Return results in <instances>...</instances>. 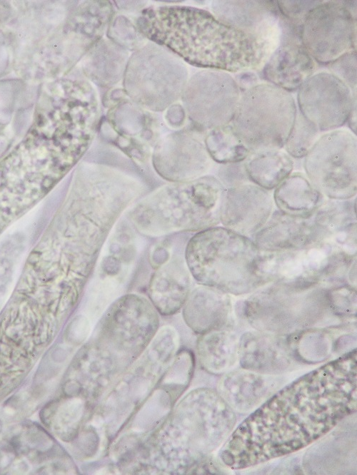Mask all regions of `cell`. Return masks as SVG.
<instances>
[{
  "instance_id": "cell-1",
  "label": "cell",
  "mask_w": 357,
  "mask_h": 475,
  "mask_svg": "<svg viewBox=\"0 0 357 475\" xmlns=\"http://www.w3.org/2000/svg\"><path fill=\"white\" fill-rule=\"evenodd\" d=\"M356 349L296 379L232 431L220 457L243 469L301 450L356 410Z\"/></svg>"
},
{
  "instance_id": "cell-2",
  "label": "cell",
  "mask_w": 357,
  "mask_h": 475,
  "mask_svg": "<svg viewBox=\"0 0 357 475\" xmlns=\"http://www.w3.org/2000/svg\"><path fill=\"white\" fill-rule=\"evenodd\" d=\"M50 232L31 252L0 314V350L31 362L75 306L82 267Z\"/></svg>"
},
{
  "instance_id": "cell-3",
  "label": "cell",
  "mask_w": 357,
  "mask_h": 475,
  "mask_svg": "<svg viewBox=\"0 0 357 475\" xmlns=\"http://www.w3.org/2000/svg\"><path fill=\"white\" fill-rule=\"evenodd\" d=\"M136 27L143 36L198 67L237 72L257 67L268 51V40L191 6H151L137 18Z\"/></svg>"
},
{
  "instance_id": "cell-4",
  "label": "cell",
  "mask_w": 357,
  "mask_h": 475,
  "mask_svg": "<svg viewBox=\"0 0 357 475\" xmlns=\"http://www.w3.org/2000/svg\"><path fill=\"white\" fill-rule=\"evenodd\" d=\"M261 251L253 241L226 228H211L189 243L191 272L203 285L241 295L266 284L260 268Z\"/></svg>"
},
{
  "instance_id": "cell-5",
  "label": "cell",
  "mask_w": 357,
  "mask_h": 475,
  "mask_svg": "<svg viewBox=\"0 0 357 475\" xmlns=\"http://www.w3.org/2000/svg\"><path fill=\"white\" fill-rule=\"evenodd\" d=\"M329 287L303 279L276 281L246 298L242 314L261 331L291 334L308 329L329 315L336 316Z\"/></svg>"
},
{
  "instance_id": "cell-6",
  "label": "cell",
  "mask_w": 357,
  "mask_h": 475,
  "mask_svg": "<svg viewBox=\"0 0 357 475\" xmlns=\"http://www.w3.org/2000/svg\"><path fill=\"white\" fill-rule=\"evenodd\" d=\"M296 112L295 101L288 91L271 83H258L241 95L231 126L251 153L280 150Z\"/></svg>"
},
{
  "instance_id": "cell-7",
  "label": "cell",
  "mask_w": 357,
  "mask_h": 475,
  "mask_svg": "<svg viewBox=\"0 0 357 475\" xmlns=\"http://www.w3.org/2000/svg\"><path fill=\"white\" fill-rule=\"evenodd\" d=\"M124 77L125 91L133 100L152 109H163L182 95L188 73L178 56L150 43L132 55Z\"/></svg>"
},
{
  "instance_id": "cell-8",
  "label": "cell",
  "mask_w": 357,
  "mask_h": 475,
  "mask_svg": "<svg viewBox=\"0 0 357 475\" xmlns=\"http://www.w3.org/2000/svg\"><path fill=\"white\" fill-rule=\"evenodd\" d=\"M183 438L188 450V468L205 471L208 456L232 432L235 414L216 392L208 388L192 391L181 402Z\"/></svg>"
},
{
  "instance_id": "cell-9",
  "label": "cell",
  "mask_w": 357,
  "mask_h": 475,
  "mask_svg": "<svg viewBox=\"0 0 357 475\" xmlns=\"http://www.w3.org/2000/svg\"><path fill=\"white\" fill-rule=\"evenodd\" d=\"M356 139L346 130L320 136L304 160L311 184L328 199L347 200L356 195Z\"/></svg>"
},
{
  "instance_id": "cell-10",
  "label": "cell",
  "mask_w": 357,
  "mask_h": 475,
  "mask_svg": "<svg viewBox=\"0 0 357 475\" xmlns=\"http://www.w3.org/2000/svg\"><path fill=\"white\" fill-rule=\"evenodd\" d=\"M321 1L312 9L301 26V42L320 63H330L356 50V2Z\"/></svg>"
},
{
  "instance_id": "cell-11",
  "label": "cell",
  "mask_w": 357,
  "mask_h": 475,
  "mask_svg": "<svg viewBox=\"0 0 357 475\" xmlns=\"http://www.w3.org/2000/svg\"><path fill=\"white\" fill-rule=\"evenodd\" d=\"M182 96L193 121L212 129L231 123L241 89L228 73L204 70L193 75Z\"/></svg>"
},
{
  "instance_id": "cell-12",
  "label": "cell",
  "mask_w": 357,
  "mask_h": 475,
  "mask_svg": "<svg viewBox=\"0 0 357 475\" xmlns=\"http://www.w3.org/2000/svg\"><path fill=\"white\" fill-rule=\"evenodd\" d=\"M298 110L320 132H328L343 126L353 106L356 93L331 73L312 75L299 87Z\"/></svg>"
},
{
  "instance_id": "cell-13",
  "label": "cell",
  "mask_w": 357,
  "mask_h": 475,
  "mask_svg": "<svg viewBox=\"0 0 357 475\" xmlns=\"http://www.w3.org/2000/svg\"><path fill=\"white\" fill-rule=\"evenodd\" d=\"M273 209L268 190L246 183L224 190L219 220L224 228L249 238L266 223Z\"/></svg>"
},
{
  "instance_id": "cell-14",
  "label": "cell",
  "mask_w": 357,
  "mask_h": 475,
  "mask_svg": "<svg viewBox=\"0 0 357 475\" xmlns=\"http://www.w3.org/2000/svg\"><path fill=\"white\" fill-rule=\"evenodd\" d=\"M252 237L261 252L301 250L322 241L312 217L291 215L279 210L273 211Z\"/></svg>"
},
{
  "instance_id": "cell-15",
  "label": "cell",
  "mask_w": 357,
  "mask_h": 475,
  "mask_svg": "<svg viewBox=\"0 0 357 475\" xmlns=\"http://www.w3.org/2000/svg\"><path fill=\"white\" fill-rule=\"evenodd\" d=\"M315 68L301 37L281 34L280 45L264 65L262 73L272 85L288 92L299 88Z\"/></svg>"
},
{
  "instance_id": "cell-16",
  "label": "cell",
  "mask_w": 357,
  "mask_h": 475,
  "mask_svg": "<svg viewBox=\"0 0 357 475\" xmlns=\"http://www.w3.org/2000/svg\"><path fill=\"white\" fill-rule=\"evenodd\" d=\"M238 357L246 370L261 374L285 371L294 359L287 336L261 332L244 333L238 341Z\"/></svg>"
},
{
  "instance_id": "cell-17",
  "label": "cell",
  "mask_w": 357,
  "mask_h": 475,
  "mask_svg": "<svg viewBox=\"0 0 357 475\" xmlns=\"http://www.w3.org/2000/svg\"><path fill=\"white\" fill-rule=\"evenodd\" d=\"M211 7L221 21L265 40L279 16L273 1H214Z\"/></svg>"
},
{
  "instance_id": "cell-18",
  "label": "cell",
  "mask_w": 357,
  "mask_h": 475,
  "mask_svg": "<svg viewBox=\"0 0 357 475\" xmlns=\"http://www.w3.org/2000/svg\"><path fill=\"white\" fill-rule=\"evenodd\" d=\"M231 313L228 293L206 285L190 294L184 308L187 324L201 334L223 329L229 323Z\"/></svg>"
},
{
  "instance_id": "cell-19",
  "label": "cell",
  "mask_w": 357,
  "mask_h": 475,
  "mask_svg": "<svg viewBox=\"0 0 357 475\" xmlns=\"http://www.w3.org/2000/svg\"><path fill=\"white\" fill-rule=\"evenodd\" d=\"M273 199L281 212L305 218L312 217L325 200L324 195L301 172L291 173L280 183Z\"/></svg>"
},
{
  "instance_id": "cell-20",
  "label": "cell",
  "mask_w": 357,
  "mask_h": 475,
  "mask_svg": "<svg viewBox=\"0 0 357 475\" xmlns=\"http://www.w3.org/2000/svg\"><path fill=\"white\" fill-rule=\"evenodd\" d=\"M270 389L262 375L248 371H233L220 382V395L232 409L248 411L268 394Z\"/></svg>"
},
{
  "instance_id": "cell-21",
  "label": "cell",
  "mask_w": 357,
  "mask_h": 475,
  "mask_svg": "<svg viewBox=\"0 0 357 475\" xmlns=\"http://www.w3.org/2000/svg\"><path fill=\"white\" fill-rule=\"evenodd\" d=\"M90 49L84 66L87 76L99 86L115 85L124 74L127 52L108 40H99Z\"/></svg>"
},
{
  "instance_id": "cell-22",
  "label": "cell",
  "mask_w": 357,
  "mask_h": 475,
  "mask_svg": "<svg viewBox=\"0 0 357 475\" xmlns=\"http://www.w3.org/2000/svg\"><path fill=\"white\" fill-rule=\"evenodd\" d=\"M243 163L250 182L267 190L276 188L293 169L291 156L280 150L251 153Z\"/></svg>"
},
{
  "instance_id": "cell-23",
  "label": "cell",
  "mask_w": 357,
  "mask_h": 475,
  "mask_svg": "<svg viewBox=\"0 0 357 475\" xmlns=\"http://www.w3.org/2000/svg\"><path fill=\"white\" fill-rule=\"evenodd\" d=\"M197 347L202 366L213 374L226 371L238 358V341L223 329L201 334Z\"/></svg>"
},
{
  "instance_id": "cell-24",
  "label": "cell",
  "mask_w": 357,
  "mask_h": 475,
  "mask_svg": "<svg viewBox=\"0 0 357 475\" xmlns=\"http://www.w3.org/2000/svg\"><path fill=\"white\" fill-rule=\"evenodd\" d=\"M188 287L189 277L184 269L166 268L153 277L151 296L159 310L171 313L181 307Z\"/></svg>"
},
{
  "instance_id": "cell-25",
  "label": "cell",
  "mask_w": 357,
  "mask_h": 475,
  "mask_svg": "<svg viewBox=\"0 0 357 475\" xmlns=\"http://www.w3.org/2000/svg\"><path fill=\"white\" fill-rule=\"evenodd\" d=\"M328 329L308 328L287 336L293 358L307 363L321 362L335 351L336 340Z\"/></svg>"
},
{
  "instance_id": "cell-26",
  "label": "cell",
  "mask_w": 357,
  "mask_h": 475,
  "mask_svg": "<svg viewBox=\"0 0 357 475\" xmlns=\"http://www.w3.org/2000/svg\"><path fill=\"white\" fill-rule=\"evenodd\" d=\"M356 198L325 200L312 219L323 241L329 240L338 232L355 223Z\"/></svg>"
},
{
  "instance_id": "cell-27",
  "label": "cell",
  "mask_w": 357,
  "mask_h": 475,
  "mask_svg": "<svg viewBox=\"0 0 357 475\" xmlns=\"http://www.w3.org/2000/svg\"><path fill=\"white\" fill-rule=\"evenodd\" d=\"M205 143L210 157L220 164L242 162L251 153L230 123L211 129Z\"/></svg>"
},
{
  "instance_id": "cell-28",
  "label": "cell",
  "mask_w": 357,
  "mask_h": 475,
  "mask_svg": "<svg viewBox=\"0 0 357 475\" xmlns=\"http://www.w3.org/2000/svg\"><path fill=\"white\" fill-rule=\"evenodd\" d=\"M318 128L307 120L298 111L284 147L287 153L294 158L305 157L319 138Z\"/></svg>"
},
{
  "instance_id": "cell-29",
  "label": "cell",
  "mask_w": 357,
  "mask_h": 475,
  "mask_svg": "<svg viewBox=\"0 0 357 475\" xmlns=\"http://www.w3.org/2000/svg\"><path fill=\"white\" fill-rule=\"evenodd\" d=\"M331 308L336 317H347L356 315V290L351 285H331L329 287Z\"/></svg>"
},
{
  "instance_id": "cell-30",
  "label": "cell",
  "mask_w": 357,
  "mask_h": 475,
  "mask_svg": "<svg viewBox=\"0 0 357 475\" xmlns=\"http://www.w3.org/2000/svg\"><path fill=\"white\" fill-rule=\"evenodd\" d=\"M119 282L116 277H107L99 280L91 289V315L100 313L114 298L117 293Z\"/></svg>"
},
{
  "instance_id": "cell-31",
  "label": "cell",
  "mask_w": 357,
  "mask_h": 475,
  "mask_svg": "<svg viewBox=\"0 0 357 475\" xmlns=\"http://www.w3.org/2000/svg\"><path fill=\"white\" fill-rule=\"evenodd\" d=\"M141 34L137 27L123 16L116 18L110 26L108 36L119 46L128 48L137 47Z\"/></svg>"
},
{
  "instance_id": "cell-32",
  "label": "cell",
  "mask_w": 357,
  "mask_h": 475,
  "mask_svg": "<svg viewBox=\"0 0 357 475\" xmlns=\"http://www.w3.org/2000/svg\"><path fill=\"white\" fill-rule=\"evenodd\" d=\"M328 68L333 74L345 83L350 89H356V50L347 52L328 64Z\"/></svg>"
},
{
  "instance_id": "cell-33",
  "label": "cell",
  "mask_w": 357,
  "mask_h": 475,
  "mask_svg": "<svg viewBox=\"0 0 357 475\" xmlns=\"http://www.w3.org/2000/svg\"><path fill=\"white\" fill-rule=\"evenodd\" d=\"M216 175L226 189L251 183L243 161L218 165Z\"/></svg>"
},
{
  "instance_id": "cell-34",
  "label": "cell",
  "mask_w": 357,
  "mask_h": 475,
  "mask_svg": "<svg viewBox=\"0 0 357 475\" xmlns=\"http://www.w3.org/2000/svg\"><path fill=\"white\" fill-rule=\"evenodd\" d=\"M322 1H277L280 14L292 22L302 25L309 11Z\"/></svg>"
},
{
  "instance_id": "cell-35",
  "label": "cell",
  "mask_w": 357,
  "mask_h": 475,
  "mask_svg": "<svg viewBox=\"0 0 357 475\" xmlns=\"http://www.w3.org/2000/svg\"><path fill=\"white\" fill-rule=\"evenodd\" d=\"M5 260L0 261V300H2L6 293L12 274L11 263Z\"/></svg>"
},
{
  "instance_id": "cell-36",
  "label": "cell",
  "mask_w": 357,
  "mask_h": 475,
  "mask_svg": "<svg viewBox=\"0 0 357 475\" xmlns=\"http://www.w3.org/2000/svg\"><path fill=\"white\" fill-rule=\"evenodd\" d=\"M236 78L235 81L240 89L243 88L244 91L258 84L256 83L258 80L256 76L248 71L239 73L236 76Z\"/></svg>"
},
{
  "instance_id": "cell-37",
  "label": "cell",
  "mask_w": 357,
  "mask_h": 475,
  "mask_svg": "<svg viewBox=\"0 0 357 475\" xmlns=\"http://www.w3.org/2000/svg\"><path fill=\"white\" fill-rule=\"evenodd\" d=\"M348 127L356 134V103L353 106L347 122Z\"/></svg>"
}]
</instances>
